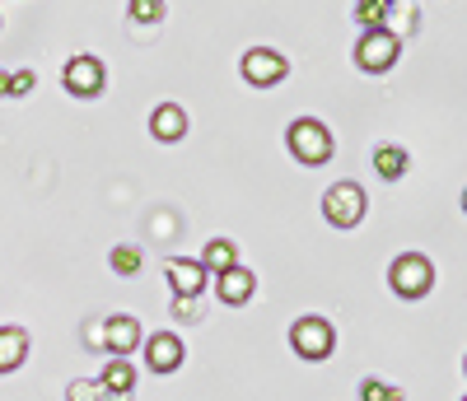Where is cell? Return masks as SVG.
<instances>
[{"mask_svg":"<svg viewBox=\"0 0 467 401\" xmlns=\"http://www.w3.org/2000/svg\"><path fill=\"white\" fill-rule=\"evenodd\" d=\"M285 149L299 159L304 169H323L332 159V149H337V140H332V131L318 122V117H295V122L285 127Z\"/></svg>","mask_w":467,"mask_h":401,"instance_id":"cell-1","label":"cell"},{"mask_svg":"<svg viewBox=\"0 0 467 401\" xmlns=\"http://www.w3.org/2000/svg\"><path fill=\"white\" fill-rule=\"evenodd\" d=\"M388 285H393L398 299H425V294L435 290V266H431V257L402 252L393 266H388Z\"/></svg>","mask_w":467,"mask_h":401,"instance_id":"cell-2","label":"cell"},{"mask_svg":"<svg viewBox=\"0 0 467 401\" xmlns=\"http://www.w3.org/2000/svg\"><path fill=\"white\" fill-rule=\"evenodd\" d=\"M290 350H295L299 359H308V365H323V359L337 350V332H332V323H327V317H318V313L299 317V323L290 327Z\"/></svg>","mask_w":467,"mask_h":401,"instance_id":"cell-3","label":"cell"},{"mask_svg":"<svg viewBox=\"0 0 467 401\" xmlns=\"http://www.w3.org/2000/svg\"><path fill=\"white\" fill-rule=\"evenodd\" d=\"M369 211V200H365V187L360 182H337L323 191V220L332 229H356Z\"/></svg>","mask_w":467,"mask_h":401,"instance_id":"cell-4","label":"cell"},{"mask_svg":"<svg viewBox=\"0 0 467 401\" xmlns=\"http://www.w3.org/2000/svg\"><path fill=\"white\" fill-rule=\"evenodd\" d=\"M402 57V43H398V33H388V28H365L360 33V43H356V66L365 75H383V70H393Z\"/></svg>","mask_w":467,"mask_h":401,"instance_id":"cell-5","label":"cell"},{"mask_svg":"<svg viewBox=\"0 0 467 401\" xmlns=\"http://www.w3.org/2000/svg\"><path fill=\"white\" fill-rule=\"evenodd\" d=\"M61 85H66L70 98H99L103 85H108V66L99 57H89V52H75L66 61V70H61Z\"/></svg>","mask_w":467,"mask_h":401,"instance_id":"cell-6","label":"cell"},{"mask_svg":"<svg viewBox=\"0 0 467 401\" xmlns=\"http://www.w3.org/2000/svg\"><path fill=\"white\" fill-rule=\"evenodd\" d=\"M239 75L248 79L253 89H276L281 79L290 75V61L276 47H248L244 61H239Z\"/></svg>","mask_w":467,"mask_h":401,"instance_id":"cell-7","label":"cell"},{"mask_svg":"<svg viewBox=\"0 0 467 401\" xmlns=\"http://www.w3.org/2000/svg\"><path fill=\"white\" fill-rule=\"evenodd\" d=\"M182 359H187V350H182V341H178L173 332H154V336H150V345H145L150 374H178Z\"/></svg>","mask_w":467,"mask_h":401,"instance_id":"cell-8","label":"cell"},{"mask_svg":"<svg viewBox=\"0 0 467 401\" xmlns=\"http://www.w3.org/2000/svg\"><path fill=\"white\" fill-rule=\"evenodd\" d=\"M215 294H220V303H229V308H244V303L257 294V275H253L248 266H229V271L215 275Z\"/></svg>","mask_w":467,"mask_h":401,"instance_id":"cell-9","label":"cell"},{"mask_svg":"<svg viewBox=\"0 0 467 401\" xmlns=\"http://www.w3.org/2000/svg\"><path fill=\"white\" fill-rule=\"evenodd\" d=\"M136 345H140V323H136L131 313H112L108 323H103V350L127 359Z\"/></svg>","mask_w":467,"mask_h":401,"instance_id":"cell-10","label":"cell"},{"mask_svg":"<svg viewBox=\"0 0 467 401\" xmlns=\"http://www.w3.org/2000/svg\"><path fill=\"white\" fill-rule=\"evenodd\" d=\"M164 275H169V285H173V294L178 299H197L202 290H206V266L202 262H182V257H173V262H164Z\"/></svg>","mask_w":467,"mask_h":401,"instance_id":"cell-11","label":"cell"},{"mask_svg":"<svg viewBox=\"0 0 467 401\" xmlns=\"http://www.w3.org/2000/svg\"><path fill=\"white\" fill-rule=\"evenodd\" d=\"M150 136H154V140H164V145L182 140V136H187V108H178V103H160V108L150 112Z\"/></svg>","mask_w":467,"mask_h":401,"instance_id":"cell-12","label":"cell"},{"mask_svg":"<svg viewBox=\"0 0 467 401\" xmlns=\"http://www.w3.org/2000/svg\"><path fill=\"white\" fill-rule=\"evenodd\" d=\"M28 359V332L24 327H0V374H15Z\"/></svg>","mask_w":467,"mask_h":401,"instance_id":"cell-13","label":"cell"},{"mask_svg":"<svg viewBox=\"0 0 467 401\" xmlns=\"http://www.w3.org/2000/svg\"><path fill=\"white\" fill-rule=\"evenodd\" d=\"M407 169H411V154H407L402 145H379V149H374V173H379V178L398 182V178H407Z\"/></svg>","mask_w":467,"mask_h":401,"instance_id":"cell-14","label":"cell"},{"mask_svg":"<svg viewBox=\"0 0 467 401\" xmlns=\"http://www.w3.org/2000/svg\"><path fill=\"white\" fill-rule=\"evenodd\" d=\"M99 387H103V396H112V392H131V387H136V369H131V359L112 355L108 365H103V378H99Z\"/></svg>","mask_w":467,"mask_h":401,"instance_id":"cell-15","label":"cell"},{"mask_svg":"<svg viewBox=\"0 0 467 401\" xmlns=\"http://www.w3.org/2000/svg\"><path fill=\"white\" fill-rule=\"evenodd\" d=\"M202 266H206L211 275H220V271H229V266H239V248H234L229 238H211L206 252H202Z\"/></svg>","mask_w":467,"mask_h":401,"instance_id":"cell-16","label":"cell"},{"mask_svg":"<svg viewBox=\"0 0 467 401\" xmlns=\"http://www.w3.org/2000/svg\"><path fill=\"white\" fill-rule=\"evenodd\" d=\"M108 266H112V275H122V280L140 275V248H136V243H117V248L108 252Z\"/></svg>","mask_w":467,"mask_h":401,"instance_id":"cell-17","label":"cell"},{"mask_svg":"<svg viewBox=\"0 0 467 401\" xmlns=\"http://www.w3.org/2000/svg\"><path fill=\"white\" fill-rule=\"evenodd\" d=\"M388 10H393V5H383V0H360V5H356V24L360 28H383Z\"/></svg>","mask_w":467,"mask_h":401,"instance_id":"cell-18","label":"cell"},{"mask_svg":"<svg viewBox=\"0 0 467 401\" xmlns=\"http://www.w3.org/2000/svg\"><path fill=\"white\" fill-rule=\"evenodd\" d=\"M360 401H402V387L379 383V378H365V383H360Z\"/></svg>","mask_w":467,"mask_h":401,"instance_id":"cell-19","label":"cell"},{"mask_svg":"<svg viewBox=\"0 0 467 401\" xmlns=\"http://www.w3.org/2000/svg\"><path fill=\"white\" fill-rule=\"evenodd\" d=\"M131 19L136 24H160L164 19V0H131Z\"/></svg>","mask_w":467,"mask_h":401,"instance_id":"cell-20","label":"cell"},{"mask_svg":"<svg viewBox=\"0 0 467 401\" xmlns=\"http://www.w3.org/2000/svg\"><path fill=\"white\" fill-rule=\"evenodd\" d=\"M33 85H37V75H33V70H15V75H10V98H24Z\"/></svg>","mask_w":467,"mask_h":401,"instance_id":"cell-21","label":"cell"},{"mask_svg":"<svg viewBox=\"0 0 467 401\" xmlns=\"http://www.w3.org/2000/svg\"><path fill=\"white\" fill-rule=\"evenodd\" d=\"M99 383H70V401H99Z\"/></svg>","mask_w":467,"mask_h":401,"instance_id":"cell-22","label":"cell"},{"mask_svg":"<svg viewBox=\"0 0 467 401\" xmlns=\"http://www.w3.org/2000/svg\"><path fill=\"white\" fill-rule=\"evenodd\" d=\"M173 317L178 323H192V317H197V299H178L173 294Z\"/></svg>","mask_w":467,"mask_h":401,"instance_id":"cell-23","label":"cell"},{"mask_svg":"<svg viewBox=\"0 0 467 401\" xmlns=\"http://www.w3.org/2000/svg\"><path fill=\"white\" fill-rule=\"evenodd\" d=\"M0 94H5V98H10V75H5V70H0Z\"/></svg>","mask_w":467,"mask_h":401,"instance_id":"cell-24","label":"cell"},{"mask_svg":"<svg viewBox=\"0 0 467 401\" xmlns=\"http://www.w3.org/2000/svg\"><path fill=\"white\" fill-rule=\"evenodd\" d=\"M462 215H467V191H462Z\"/></svg>","mask_w":467,"mask_h":401,"instance_id":"cell-25","label":"cell"},{"mask_svg":"<svg viewBox=\"0 0 467 401\" xmlns=\"http://www.w3.org/2000/svg\"><path fill=\"white\" fill-rule=\"evenodd\" d=\"M383 5H398V0H383Z\"/></svg>","mask_w":467,"mask_h":401,"instance_id":"cell-26","label":"cell"},{"mask_svg":"<svg viewBox=\"0 0 467 401\" xmlns=\"http://www.w3.org/2000/svg\"><path fill=\"white\" fill-rule=\"evenodd\" d=\"M462 374H467V359H462Z\"/></svg>","mask_w":467,"mask_h":401,"instance_id":"cell-27","label":"cell"},{"mask_svg":"<svg viewBox=\"0 0 467 401\" xmlns=\"http://www.w3.org/2000/svg\"><path fill=\"white\" fill-rule=\"evenodd\" d=\"M462 401H467V396H462Z\"/></svg>","mask_w":467,"mask_h":401,"instance_id":"cell-28","label":"cell"}]
</instances>
